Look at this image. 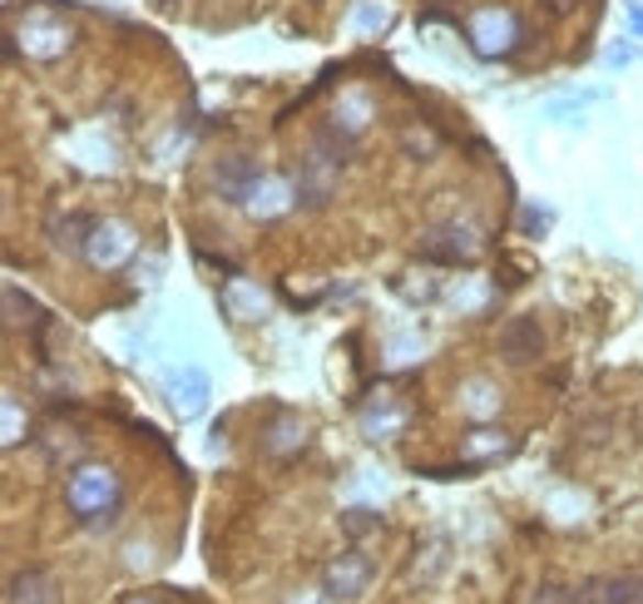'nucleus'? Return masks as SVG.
Wrapping results in <instances>:
<instances>
[{
	"label": "nucleus",
	"mask_w": 643,
	"mask_h": 604,
	"mask_svg": "<svg viewBox=\"0 0 643 604\" xmlns=\"http://www.w3.org/2000/svg\"><path fill=\"white\" fill-rule=\"evenodd\" d=\"M65 505L85 530H95V535L114 530V525L124 520V485H119V471L104 461L79 465L65 481Z\"/></svg>",
	"instance_id": "1"
},
{
	"label": "nucleus",
	"mask_w": 643,
	"mask_h": 604,
	"mask_svg": "<svg viewBox=\"0 0 643 604\" xmlns=\"http://www.w3.org/2000/svg\"><path fill=\"white\" fill-rule=\"evenodd\" d=\"M465 35H470V50L480 59H500V55H514L524 40L520 20H514V10H500V6H485L470 15V25H465Z\"/></svg>",
	"instance_id": "2"
},
{
	"label": "nucleus",
	"mask_w": 643,
	"mask_h": 604,
	"mask_svg": "<svg viewBox=\"0 0 643 604\" xmlns=\"http://www.w3.org/2000/svg\"><path fill=\"white\" fill-rule=\"evenodd\" d=\"M257 184H263V168H257L247 154H223L213 164V188H218V198H223V204L247 208V198H253Z\"/></svg>",
	"instance_id": "3"
},
{
	"label": "nucleus",
	"mask_w": 643,
	"mask_h": 604,
	"mask_svg": "<svg viewBox=\"0 0 643 604\" xmlns=\"http://www.w3.org/2000/svg\"><path fill=\"white\" fill-rule=\"evenodd\" d=\"M366 584H372V560L356 550L336 554V560H326L322 570V594H332V600H362Z\"/></svg>",
	"instance_id": "4"
},
{
	"label": "nucleus",
	"mask_w": 643,
	"mask_h": 604,
	"mask_svg": "<svg viewBox=\"0 0 643 604\" xmlns=\"http://www.w3.org/2000/svg\"><path fill=\"white\" fill-rule=\"evenodd\" d=\"M129 253H134V228L129 223H95V233H89V243H85V257L95 267H124L129 263Z\"/></svg>",
	"instance_id": "5"
},
{
	"label": "nucleus",
	"mask_w": 643,
	"mask_h": 604,
	"mask_svg": "<svg viewBox=\"0 0 643 604\" xmlns=\"http://www.w3.org/2000/svg\"><path fill=\"white\" fill-rule=\"evenodd\" d=\"M421 257L425 263H470L475 257V233L470 228H461V223H441V228H431V233L421 238Z\"/></svg>",
	"instance_id": "6"
},
{
	"label": "nucleus",
	"mask_w": 643,
	"mask_h": 604,
	"mask_svg": "<svg viewBox=\"0 0 643 604\" xmlns=\"http://www.w3.org/2000/svg\"><path fill=\"white\" fill-rule=\"evenodd\" d=\"M500 356H505V362H514V366L544 356V327H540V317H510V322L500 327Z\"/></svg>",
	"instance_id": "7"
},
{
	"label": "nucleus",
	"mask_w": 643,
	"mask_h": 604,
	"mask_svg": "<svg viewBox=\"0 0 643 604\" xmlns=\"http://www.w3.org/2000/svg\"><path fill=\"white\" fill-rule=\"evenodd\" d=\"M336 168L342 164H332V158H322L312 149V154L302 158V168H297V204H307V208H322L326 198H332V188H336Z\"/></svg>",
	"instance_id": "8"
},
{
	"label": "nucleus",
	"mask_w": 643,
	"mask_h": 604,
	"mask_svg": "<svg viewBox=\"0 0 643 604\" xmlns=\"http://www.w3.org/2000/svg\"><path fill=\"white\" fill-rule=\"evenodd\" d=\"M168 402H174L178 416H198V411H203V406H208V372H203V366L188 362L184 372L168 376Z\"/></svg>",
	"instance_id": "9"
},
{
	"label": "nucleus",
	"mask_w": 643,
	"mask_h": 604,
	"mask_svg": "<svg viewBox=\"0 0 643 604\" xmlns=\"http://www.w3.org/2000/svg\"><path fill=\"white\" fill-rule=\"evenodd\" d=\"M20 40H25V55L59 59L65 55V45H69V30L59 25V20H49V15H30L25 30H20Z\"/></svg>",
	"instance_id": "10"
},
{
	"label": "nucleus",
	"mask_w": 643,
	"mask_h": 604,
	"mask_svg": "<svg viewBox=\"0 0 643 604\" xmlns=\"http://www.w3.org/2000/svg\"><path fill=\"white\" fill-rule=\"evenodd\" d=\"M579 604H643V580L639 574H609V580H589Z\"/></svg>",
	"instance_id": "11"
},
{
	"label": "nucleus",
	"mask_w": 643,
	"mask_h": 604,
	"mask_svg": "<svg viewBox=\"0 0 643 604\" xmlns=\"http://www.w3.org/2000/svg\"><path fill=\"white\" fill-rule=\"evenodd\" d=\"M292 204H297V188H287L282 178H267L263 174V184H257L253 198H247V213H253V218H277V213H287Z\"/></svg>",
	"instance_id": "12"
},
{
	"label": "nucleus",
	"mask_w": 643,
	"mask_h": 604,
	"mask_svg": "<svg viewBox=\"0 0 643 604\" xmlns=\"http://www.w3.org/2000/svg\"><path fill=\"white\" fill-rule=\"evenodd\" d=\"M514 451V441L505 431H490V426H480V431H470L465 436V461L480 471V465H490V461H500V455H510Z\"/></svg>",
	"instance_id": "13"
},
{
	"label": "nucleus",
	"mask_w": 643,
	"mask_h": 604,
	"mask_svg": "<svg viewBox=\"0 0 643 604\" xmlns=\"http://www.w3.org/2000/svg\"><path fill=\"white\" fill-rule=\"evenodd\" d=\"M223 303L237 312V322H263V312H267V293L263 287H253L247 277H233V283H228Z\"/></svg>",
	"instance_id": "14"
},
{
	"label": "nucleus",
	"mask_w": 643,
	"mask_h": 604,
	"mask_svg": "<svg viewBox=\"0 0 643 604\" xmlns=\"http://www.w3.org/2000/svg\"><path fill=\"white\" fill-rule=\"evenodd\" d=\"M10 604H55V580L49 570H20L10 580Z\"/></svg>",
	"instance_id": "15"
},
{
	"label": "nucleus",
	"mask_w": 643,
	"mask_h": 604,
	"mask_svg": "<svg viewBox=\"0 0 643 604\" xmlns=\"http://www.w3.org/2000/svg\"><path fill=\"white\" fill-rule=\"evenodd\" d=\"M461 406H465L470 416H480V421H485V416L500 411V392H495L490 382H465V386H461Z\"/></svg>",
	"instance_id": "16"
},
{
	"label": "nucleus",
	"mask_w": 643,
	"mask_h": 604,
	"mask_svg": "<svg viewBox=\"0 0 643 604\" xmlns=\"http://www.w3.org/2000/svg\"><path fill=\"white\" fill-rule=\"evenodd\" d=\"M366 119H372V105H366V95H346L342 105H336V129H346V134H362Z\"/></svg>",
	"instance_id": "17"
},
{
	"label": "nucleus",
	"mask_w": 643,
	"mask_h": 604,
	"mask_svg": "<svg viewBox=\"0 0 643 604\" xmlns=\"http://www.w3.org/2000/svg\"><path fill=\"white\" fill-rule=\"evenodd\" d=\"M307 436H302V426L292 421V416H282V421L273 426V431H267V451L273 455H287V451H297V446H302Z\"/></svg>",
	"instance_id": "18"
},
{
	"label": "nucleus",
	"mask_w": 643,
	"mask_h": 604,
	"mask_svg": "<svg viewBox=\"0 0 643 604\" xmlns=\"http://www.w3.org/2000/svg\"><path fill=\"white\" fill-rule=\"evenodd\" d=\"M352 20H356V30H366V35H376V30H386V25H391V10H386L381 0H362Z\"/></svg>",
	"instance_id": "19"
},
{
	"label": "nucleus",
	"mask_w": 643,
	"mask_h": 604,
	"mask_svg": "<svg viewBox=\"0 0 643 604\" xmlns=\"http://www.w3.org/2000/svg\"><path fill=\"white\" fill-rule=\"evenodd\" d=\"M342 530L352 535V540H362V535L381 530V515H376V510H346L342 515Z\"/></svg>",
	"instance_id": "20"
},
{
	"label": "nucleus",
	"mask_w": 643,
	"mask_h": 604,
	"mask_svg": "<svg viewBox=\"0 0 643 604\" xmlns=\"http://www.w3.org/2000/svg\"><path fill=\"white\" fill-rule=\"evenodd\" d=\"M20 441V402L5 392V446H15Z\"/></svg>",
	"instance_id": "21"
},
{
	"label": "nucleus",
	"mask_w": 643,
	"mask_h": 604,
	"mask_svg": "<svg viewBox=\"0 0 643 604\" xmlns=\"http://www.w3.org/2000/svg\"><path fill=\"white\" fill-rule=\"evenodd\" d=\"M524 233H544V228H550V213H544V208H524Z\"/></svg>",
	"instance_id": "22"
},
{
	"label": "nucleus",
	"mask_w": 643,
	"mask_h": 604,
	"mask_svg": "<svg viewBox=\"0 0 643 604\" xmlns=\"http://www.w3.org/2000/svg\"><path fill=\"white\" fill-rule=\"evenodd\" d=\"M629 59H633V45H609L603 50V65H613V69L629 65Z\"/></svg>",
	"instance_id": "23"
},
{
	"label": "nucleus",
	"mask_w": 643,
	"mask_h": 604,
	"mask_svg": "<svg viewBox=\"0 0 643 604\" xmlns=\"http://www.w3.org/2000/svg\"><path fill=\"white\" fill-rule=\"evenodd\" d=\"M406 149H421V154H431L435 139L431 134H415V129H411V134H406Z\"/></svg>",
	"instance_id": "24"
},
{
	"label": "nucleus",
	"mask_w": 643,
	"mask_h": 604,
	"mask_svg": "<svg viewBox=\"0 0 643 604\" xmlns=\"http://www.w3.org/2000/svg\"><path fill=\"white\" fill-rule=\"evenodd\" d=\"M629 20H633V30L643 35V6H639V0H629Z\"/></svg>",
	"instance_id": "25"
},
{
	"label": "nucleus",
	"mask_w": 643,
	"mask_h": 604,
	"mask_svg": "<svg viewBox=\"0 0 643 604\" xmlns=\"http://www.w3.org/2000/svg\"><path fill=\"white\" fill-rule=\"evenodd\" d=\"M124 604H164V600H154V594H129Z\"/></svg>",
	"instance_id": "26"
},
{
	"label": "nucleus",
	"mask_w": 643,
	"mask_h": 604,
	"mask_svg": "<svg viewBox=\"0 0 643 604\" xmlns=\"http://www.w3.org/2000/svg\"><path fill=\"white\" fill-rule=\"evenodd\" d=\"M292 604H302V600H292ZM307 604H332V594H326V600H307Z\"/></svg>",
	"instance_id": "27"
}]
</instances>
